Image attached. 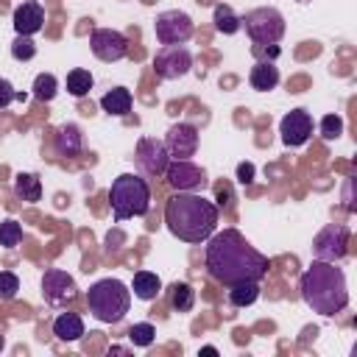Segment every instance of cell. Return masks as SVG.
<instances>
[{
	"label": "cell",
	"instance_id": "cell-22",
	"mask_svg": "<svg viewBox=\"0 0 357 357\" xmlns=\"http://www.w3.org/2000/svg\"><path fill=\"white\" fill-rule=\"evenodd\" d=\"M14 192L28 201V204H36L42 198V181L36 173H17L14 176Z\"/></svg>",
	"mask_w": 357,
	"mask_h": 357
},
{
	"label": "cell",
	"instance_id": "cell-38",
	"mask_svg": "<svg viewBox=\"0 0 357 357\" xmlns=\"http://www.w3.org/2000/svg\"><path fill=\"white\" fill-rule=\"evenodd\" d=\"M3 349H6V337L0 335V351H3Z\"/></svg>",
	"mask_w": 357,
	"mask_h": 357
},
{
	"label": "cell",
	"instance_id": "cell-26",
	"mask_svg": "<svg viewBox=\"0 0 357 357\" xmlns=\"http://www.w3.org/2000/svg\"><path fill=\"white\" fill-rule=\"evenodd\" d=\"M212 22H215V28L220 31V33H226V36H231V33H237L243 25H240V17L231 11V6H226V3H220V6H215V17H212Z\"/></svg>",
	"mask_w": 357,
	"mask_h": 357
},
{
	"label": "cell",
	"instance_id": "cell-34",
	"mask_svg": "<svg viewBox=\"0 0 357 357\" xmlns=\"http://www.w3.org/2000/svg\"><path fill=\"white\" fill-rule=\"evenodd\" d=\"M279 47L276 45H254V56L259 59V61H276L279 59Z\"/></svg>",
	"mask_w": 357,
	"mask_h": 357
},
{
	"label": "cell",
	"instance_id": "cell-37",
	"mask_svg": "<svg viewBox=\"0 0 357 357\" xmlns=\"http://www.w3.org/2000/svg\"><path fill=\"white\" fill-rule=\"evenodd\" d=\"M201 354H218V349H215V346H204Z\"/></svg>",
	"mask_w": 357,
	"mask_h": 357
},
{
	"label": "cell",
	"instance_id": "cell-16",
	"mask_svg": "<svg viewBox=\"0 0 357 357\" xmlns=\"http://www.w3.org/2000/svg\"><path fill=\"white\" fill-rule=\"evenodd\" d=\"M11 22H14V31H17L20 36H33V33H39L42 25H45V8H42L36 0H25L22 6L14 8Z\"/></svg>",
	"mask_w": 357,
	"mask_h": 357
},
{
	"label": "cell",
	"instance_id": "cell-4",
	"mask_svg": "<svg viewBox=\"0 0 357 357\" xmlns=\"http://www.w3.org/2000/svg\"><path fill=\"white\" fill-rule=\"evenodd\" d=\"M109 204L117 223L128 218H142L151 209V187L142 176L120 173L109 187Z\"/></svg>",
	"mask_w": 357,
	"mask_h": 357
},
{
	"label": "cell",
	"instance_id": "cell-3",
	"mask_svg": "<svg viewBox=\"0 0 357 357\" xmlns=\"http://www.w3.org/2000/svg\"><path fill=\"white\" fill-rule=\"evenodd\" d=\"M298 290L304 304L318 315H337L349 304L346 273L337 268V262L312 259V265L301 273Z\"/></svg>",
	"mask_w": 357,
	"mask_h": 357
},
{
	"label": "cell",
	"instance_id": "cell-27",
	"mask_svg": "<svg viewBox=\"0 0 357 357\" xmlns=\"http://www.w3.org/2000/svg\"><path fill=\"white\" fill-rule=\"evenodd\" d=\"M33 98L36 100H42V103H50L53 98H56V92H59V81H56V75L53 73H39L36 78H33Z\"/></svg>",
	"mask_w": 357,
	"mask_h": 357
},
{
	"label": "cell",
	"instance_id": "cell-30",
	"mask_svg": "<svg viewBox=\"0 0 357 357\" xmlns=\"http://www.w3.org/2000/svg\"><path fill=\"white\" fill-rule=\"evenodd\" d=\"M11 56H14L17 61H28V59H33V56H36V45H33V39L17 33V39L11 42Z\"/></svg>",
	"mask_w": 357,
	"mask_h": 357
},
{
	"label": "cell",
	"instance_id": "cell-20",
	"mask_svg": "<svg viewBox=\"0 0 357 357\" xmlns=\"http://www.w3.org/2000/svg\"><path fill=\"white\" fill-rule=\"evenodd\" d=\"M100 109L114 117H126L131 112V92L126 86H114L100 98Z\"/></svg>",
	"mask_w": 357,
	"mask_h": 357
},
{
	"label": "cell",
	"instance_id": "cell-14",
	"mask_svg": "<svg viewBox=\"0 0 357 357\" xmlns=\"http://www.w3.org/2000/svg\"><path fill=\"white\" fill-rule=\"evenodd\" d=\"M162 142L170 159H190L198 151V128L192 123H173Z\"/></svg>",
	"mask_w": 357,
	"mask_h": 357
},
{
	"label": "cell",
	"instance_id": "cell-15",
	"mask_svg": "<svg viewBox=\"0 0 357 357\" xmlns=\"http://www.w3.org/2000/svg\"><path fill=\"white\" fill-rule=\"evenodd\" d=\"M279 134L287 148H301L312 137V117L304 109H293L279 120Z\"/></svg>",
	"mask_w": 357,
	"mask_h": 357
},
{
	"label": "cell",
	"instance_id": "cell-6",
	"mask_svg": "<svg viewBox=\"0 0 357 357\" xmlns=\"http://www.w3.org/2000/svg\"><path fill=\"white\" fill-rule=\"evenodd\" d=\"M240 25H245V33L254 45H276L284 36V17L273 6L251 8L245 17H240Z\"/></svg>",
	"mask_w": 357,
	"mask_h": 357
},
{
	"label": "cell",
	"instance_id": "cell-10",
	"mask_svg": "<svg viewBox=\"0 0 357 357\" xmlns=\"http://www.w3.org/2000/svg\"><path fill=\"white\" fill-rule=\"evenodd\" d=\"M134 162L137 167L145 173V176H165L167 165H170V153L165 148L162 139L156 137H142L137 142V151H134Z\"/></svg>",
	"mask_w": 357,
	"mask_h": 357
},
{
	"label": "cell",
	"instance_id": "cell-2",
	"mask_svg": "<svg viewBox=\"0 0 357 357\" xmlns=\"http://www.w3.org/2000/svg\"><path fill=\"white\" fill-rule=\"evenodd\" d=\"M165 226L184 243H206L218 226V206L195 192H176L165 204Z\"/></svg>",
	"mask_w": 357,
	"mask_h": 357
},
{
	"label": "cell",
	"instance_id": "cell-31",
	"mask_svg": "<svg viewBox=\"0 0 357 357\" xmlns=\"http://www.w3.org/2000/svg\"><path fill=\"white\" fill-rule=\"evenodd\" d=\"M321 137L324 139H337L340 134H343V117L340 114H326V117H321Z\"/></svg>",
	"mask_w": 357,
	"mask_h": 357
},
{
	"label": "cell",
	"instance_id": "cell-35",
	"mask_svg": "<svg viewBox=\"0 0 357 357\" xmlns=\"http://www.w3.org/2000/svg\"><path fill=\"white\" fill-rule=\"evenodd\" d=\"M237 181L240 184H251L254 181V165L251 162H240L237 165Z\"/></svg>",
	"mask_w": 357,
	"mask_h": 357
},
{
	"label": "cell",
	"instance_id": "cell-12",
	"mask_svg": "<svg viewBox=\"0 0 357 357\" xmlns=\"http://www.w3.org/2000/svg\"><path fill=\"white\" fill-rule=\"evenodd\" d=\"M165 178L178 192H195L206 184V173L198 165L187 162V159H170V165L165 170Z\"/></svg>",
	"mask_w": 357,
	"mask_h": 357
},
{
	"label": "cell",
	"instance_id": "cell-28",
	"mask_svg": "<svg viewBox=\"0 0 357 357\" xmlns=\"http://www.w3.org/2000/svg\"><path fill=\"white\" fill-rule=\"evenodd\" d=\"M153 337H156V329H153V324H148V321H142V324H134L131 329H128V340L134 343V346H151L153 343Z\"/></svg>",
	"mask_w": 357,
	"mask_h": 357
},
{
	"label": "cell",
	"instance_id": "cell-18",
	"mask_svg": "<svg viewBox=\"0 0 357 357\" xmlns=\"http://www.w3.org/2000/svg\"><path fill=\"white\" fill-rule=\"evenodd\" d=\"M53 335L61 340V343H75L84 337V321L78 312H61L56 321H53Z\"/></svg>",
	"mask_w": 357,
	"mask_h": 357
},
{
	"label": "cell",
	"instance_id": "cell-1",
	"mask_svg": "<svg viewBox=\"0 0 357 357\" xmlns=\"http://www.w3.org/2000/svg\"><path fill=\"white\" fill-rule=\"evenodd\" d=\"M204 265L209 276L220 284L262 282L268 273V257L257 251L237 229H223L206 240Z\"/></svg>",
	"mask_w": 357,
	"mask_h": 357
},
{
	"label": "cell",
	"instance_id": "cell-23",
	"mask_svg": "<svg viewBox=\"0 0 357 357\" xmlns=\"http://www.w3.org/2000/svg\"><path fill=\"white\" fill-rule=\"evenodd\" d=\"M259 298V282H237L229 284V304L231 307H251Z\"/></svg>",
	"mask_w": 357,
	"mask_h": 357
},
{
	"label": "cell",
	"instance_id": "cell-9",
	"mask_svg": "<svg viewBox=\"0 0 357 357\" xmlns=\"http://www.w3.org/2000/svg\"><path fill=\"white\" fill-rule=\"evenodd\" d=\"M192 67V53L184 45H162L159 53L153 56V70L165 81H176L187 75Z\"/></svg>",
	"mask_w": 357,
	"mask_h": 357
},
{
	"label": "cell",
	"instance_id": "cell-7",
	"mask_svg": "<svg viewBox=\"0 0 357 357\" xmlns=\"http://www.w3.org/2000/svg\"><path fill=\"white\" fill-rule=\"evenodd\" d=\"M349 240H351V231L346 223H326L312 237V257L324 262H340L349 257Z\"/></svg>",
	"mask_w": 357,
	"mask_h": 357
},
{
	"label": "cell",
	"instance_id": "cell-21",
	"mask_svg": "<svg viewBox=\"0 0 357 357\" xmlns=\"http://www.w3.org/2000/svg\"><path fill=\"white\" fill-rule=\"evenodd\" d=\"M131 290L139 301H153L159 293H162V279L151 271H137L134 273V282H131Z\"/></svg>",
	"mask_w": 357,
	"mask_h": 357
},
{
	"label": "cell",
	"instance_id": "cell-25",
	"mask_svg": "<svg viewBox=\"0 0 357 357\" xmlns=\"http://www.w3.org/2000/svg\"><path fill=\"white\" fill-rule=\"evenodd\" d=\"M92 84H95V78H92V73L84 70V67H75V70L67 73V92H70L73 98H84V95H89Z\"/></svg>",
	"mask_w": 357,
	"mask_h": 357
},
{
	"label": "cell",
	"instance_id": "cell-19",
	"mask_svg": "<svg viewBox=\"0 0 357 357\" xmlns=\"http://www.w3.org/2000/svg\"><path fill=\"white\" fill-rule=\"evenodd\" d=\"M248 84H251V89H257V92H271V89H276V84H279V70H276V64H273V61H257V64L251 67V73H248Z\"/></svg>",
	"mask_w": 357,
	"mask_h": 357
},
{
	"label": "cell",
	"instance_id": "cell-11",
	"mask_svg": "<svg viewBox=\"0 0 357 357\" xmlns=\"http://www.w3.org/2000/svg\"><path fill=\"white\" fill-rule=\"evenodd\" d=\"M89 47L100 61H120L128 53V39L114 28H95L89 33Z\"/></svg>",
	"mask_w": 357,
	"mask_h": 357
},
{
	"label": "cell",
	"instance_id": "cell-8",
	"mask_svg": "<svg viewBox=\"0 0 357 357\" xmlns=\"http://www.w3.org/2000/svg\"><path fill=\"white\" fill-rule=\"evenodd\" d=\"M153 33H156L159 45H184L192 36V20H190V14H184L178 8L162 11L153 20Z\"/></svg>",
	"mask_w": 357,
	"mask_h": 357
},
{
	"label": "cell",
	"instance_id": "cell-5",
	"mask_svg": "<svg viewBox=\"0 0 357 357\" xmlns=\"http://www.w3.org/2000/svg\"><path fill=\"white\" fill-rule=\"evenodd\" d=\"M86 304L100 324H120L131 307V290L120 279H100L86 290Z\"/></svg>",
	"mask_w": 357,
	"mask_h": 357
},
{
	"label": "cell",
	"instance_id": "cell-24",
	"mask_svg": "<svg viewBox=\"0 0 357 357\" xmlns=\"http://www.w3.org/2000/svg\"><path fill=\"white\" fill-rule=\"evenodd\" d=\"M167 301L176 312H190L192 304H195V290L187 282H173L170 290H167Z\"/></svg>",
	"mask_w": 357,
	"mask_h": 357
},
{
	"label": "cell",
	"instance_id": "cell-33",
	"mask_svg": "<svg viewBox=\"0 0 357 357\" xmlns=\"http://www.w3.org/2000/svg\"><path fill=\"white\" fill-rule=\"evenodd\" d=\"M17 89L11 86V81L8 78H0V109H6V106H11L14 100H17Z\"/></svg>",
	"mask_w": 357,
	"mask_h": 357
},
{
	"label": "cell",
	"instance_id": "cell-17",
	"mask_svg": "<svg viewBox=\"0 0 357 357\" xmlns=\"http://www.w3.org/2000/svg\"><path fill=\"white\" fill-rule=\"evenodd\" d=\"M56 151H59V156H64V159L78 156V153L84 151V134H81V128H78L75 123L59 126V131H56Z\"/></svg>",
	"mask_w": 357,
	"mask_h": 357
},
{
	"label": "cell",
	"instance_id": "cell-13",
	"mask_svg": "<svg viewBox=\"0 0 357 357\" xmlns=\"http://www.w3.org/2000/svg\"><path fill=\"white\" fill-rule=\"evenodd\" d=\"M75 279L67 273V271H59V268H50L45 271L42 276V298L50 304V307H61L67 301L75 298Z\"/></svg>",
	"mask_w": 357,
	"mask_h": 357
},
{
	"label": "cell",
	"instance_id": "cell-36",
	"mask_svg": "<svg viewBox=\"0 0 357 357\" xmlns=\"http://www.w3.org/2000/svg\"><path fill=\"white\" fill-rule=\"evenodd\" d=\"M109 351H112V354H128V349H126V346H112Z\"/></svg>",
	"mask_w": 357,
	"mask_h": 357
},
{
	"label": "cell",
	"instance_id": "cell-29",
	"mask_svg": "<svg viewBox=\"0 0 357 357\" xmlns=\"http://www.w3.org/2000/svg\"><path fill=\"white\" fill-rule=\"evenodd\" d=\"M20 240H22V226H20L14 218L3 220V223H0V245L14 248V245H20Z\"/></svg>",
	"mask_w": 357,
	"mask_h": 357
},
{
	"label": "cell",
	"instance_id": "cell-39",
	"mask_svg": "<svg viewBox=\"0 0 357 357\" xmlns=\"http://www.w3.org/2000/svg\"><path fill=\"white\" fill-rule=\"evenodd\" d=\"M296 3H312V0H296Z\"/></svg>",
	"mask_w": 357,
	"mask_h": 357
},
{
	"label": "cell",
	"instance_id": "cell-32",
	"mask_svg": "<svg viewBox=\"0 0 357 357\" xmlns=\"http://www.w3.org/2000/svg\"><path fill=\"white\" fill-rule=\"evenodd\" d=\"M17 290H20V279H17V273H11V271H0V298H3V301H11V298L17 296Z\"/></svg>",
	"mask_w": 357,
	"mask_h": 357
}]
</instances>
